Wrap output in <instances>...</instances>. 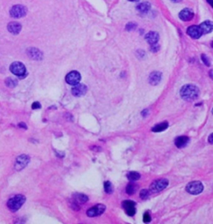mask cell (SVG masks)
Returning <instances> with one entry per match:
<instances>
[{
  "mask_svg": "<svg viewBox=\"0 0 213 224\" xmlns=\"http://www.w3.org/2000/svg\"><path fill=\"white\" fill-rule=\"evenodd\" d=\"M18 126L22 128V129H27V125L25 124H23V123H20V124H18Z\"/></svg>",
  "mask_w": 213,
  "mask_h": 224,
  "instance_id": "33",
  "label": "cell"
},
{
  "mask_svg": "<svg viewBox=\"0 0 213 224\" xmlns=\"http://www.w3.org/2000/svg\"><path fill=\"white\" fill-rule=\"evenodd\" d=\"M146 40L148 41V43L153 45V44H157V43L159 40V35L157 32H149V33L146 35Z\"/></svg>",
  "mask_w": 213,
  "mask_h": 224,
  "instance_id": "17",
  "label": "cell"
},
{
  "mask_svg": "<svg viewBox=\"0 0 213 224\" xmlns=\"http://www.w3.org/2000/svg\"><path fill=\"white\" fill-rule=\"evenodd\" d=\"M211 0H208V2H209V3H210L211 5Z\"/></svg>",
  "mask_w": 213,
  "mask_h": 224,
  "instance_id": "38",
  "label": "cell"
},
{
  "mask_svg": "<svg viewBox=\"0 0 213 224\" xmlns=\"http://www.w3.org/2000/svg\"><path fill=\"white\" fill-rule=\"evenodd\" d=\"M172 2H175V3H179L182 0H172Z\"/></svg>",
  "mask_w": 213,
  "mask_h": 224,
  "instance_id": "36",
  "label": "cell"
},
{
  "mask_svg": "<svg viewBox=\"0 0 213 224\" xmlns=\"http://www.w3.org/2000/svg\"><path fill=\"white\" fill-rule=\"evenodd\" d=\"M169 182L167 179H159L153 182L150 186V191L152 192H158L164 190L168 186Z\"/></svg>",
  "mask_w": 213,
  "mask_h": 224,
  "instance_id": "5",
  "label": "cell"
},
{
  "mask_svg": "<svg viewBox=\"0 0 213 224\" xmlns=\"http://www.w3.org/2000/svg\"><path fill=\"white\" fill-rule=\"evenodd\" d=\"M32 108L33 109H38V108H41V104L38 102H35L32 104Z\"/></svg>",
  "mask_w": 213,
  "mask_h": 224,
  "instance_id": "31",
  "label": "cell"
},
{
  "mask_svg": "<svg viewBox=\"0 0 213 224\" xmlns=\"http://www.w3.org/2000/svg\"><path fill=\"white\" fill-rule=\"evenodd\" d=\"M139 196L143 200H146V199H148L149 197H150V192L147 190V189H143L142 191L140 192V194H139Z\"/></svg>",
  "mask_w": 213,
  "mask_h": 224,
  "instance_id": "27",
  "label": "cell"
},
{
  "mask_svg": "<svg viewBox=\"0 0 213 224\" xmlns=\"http://www.w3.org/2000/svg\"><path fill=\"white\" fill-rule=\"evenodd\" d=\"M65 79L66 82H67L68 84L74 86L80 82L81 75L78 71H72V72H70V73L67 74Z\"/></svg>",
  "mask_w": 213,
  "mask_h": 224,
  "instance_id": "8",
  "label": "cell"
},
{
  "mask_svg": "<svg viewBox=\"0 0 213 224\" xmlns=\"http://www.w3.org/2000/svg\"><path fill=\"white\" fill-rule=\"evenodd\" d=\"M186 190L187 192L192 195H197L200 194L203 191L202 183L199 181H193L186 185Z\"/></svg>",
  "mask_w": 213,
  "mask_h": 224,
  "instance_id": "3",
  "label": "cell"
},
{
  "mask_svg": "<svg viewBox=\"0 0 213 224\" xmlns=\"http://www.w3.org/2000/svg\"><path fill=\"white\" fill-rule=\"evenodd\" d=\"M12 73L15 74L18 77H23L24 74H26V68L24 64L20 62H14L10 65L9 68Z\"/></svg>",
  "mask_w": 213,
  "mask_h": 224,
  "instance_id": "6",
  "label": "cell"
},
{
  "mask_svg": "<svg viewBox=\"0 0 213 224\" xmlns=\"http://www.w3.org/2000/svg\"><path fill=\"white\" fill-rule=\"evenodd\" d=\"M189 143V138L186 136H181L177 138L175 140V145L179 149H182Z\"/></svg>",
  "mask_w": 213,
  "mask_h": 224,
  "instance_id": "19",
  "label": "cell"
},
{
  "mask_svg": "<svg viewBox=\"0 0 213 224\" xmlns=\"http://www.w3.org/2000/svg\"><path fill=\"white\" fill-rule=\"evenodd\" d=\"M201 59H202L203 63H205L206 66H210V60H209V58H208L207 56H206L205 54H202L201 55Z\"/></svg>",
  "mask_w": 213,
  "mask_h": 224,
  "instance_id": "28",
  "label": "cell"
},
{
  "mask_svg": "<svg viewBox=\"0 0 213 224\" xmlns=\"http://www.w3.org/2000/svg\"><path fill=\"white\" fill-rule=\"evenodd\" d=\"M168 123L167 122H164V123H161L159 124H157L156 126H154L152 129V131L155 132V133H160V132H162L164 130L168 128Z\"/></svg>",
  "mask_w": 213,
  "mask_h": 224,
  "instance_id": "21",
  "label": "cell"
},
{
  "mask_svg": "<svg viewBox=\"0 0 213 224\" xmlns=\"http://www.w3.org/2000/svg\"><path fill=\"white\" fill-rule=\"evenodd\" d=\"M5 83H6V85L8 86V88H14V87H16V86H17V84H18L17 81L12 78H7V79L5 80Z\"/></svg>",
  "mask_w": 213,
  "mask_h": 224,
  "instance_id": "26",
  "label": "cell"
},
{
  "mask_svg": "<svg viewBox=\"0 0 213 224\" xmlns=\"http://www.w3.org/2000/svg\"><path fill=\"white\" fill-rule=\"evenodd\" d=\"M148 112H149V111L147 110V109H145V110L143 111V113H142V114H143V117L148 116Z\"/></svg>",
  "mask_w": 213,
  "mask_h": 224,
  "instance_id": "34",
  "label": "cell"
},
{
  "mask_svg": "<svg viewBox=\"0 0 213 224\" xmlns=\"http://www.w3.org/2000/svg\"><path fill=\"white\" fill-rule=\"evenodd\" d=\"M141 175L138 172H131L128 174V178L129 181H137L140 178Z\"/></svg>",
  "mask_w": 213,
  "mask_h": 224,
  "instance_id": "23",
  "label": "cell"
},
{
  "mask_svg": "<svg viewBox=\"0 0 213 224\" xmlns=\"http://www.w3.org/2000/svg\"><path fill=\"white\" fill-rule=\"evenodd\" d=\"M136 203L132 200H126L123 201V207L125 209L126 212L128 216H134L136 213Z\"/></svg>",
  "mask_w": 213,
  "mask_h": 224,
  "instance_id": "10",
  "label": "cell"
},
{
  "mask_svg": "<svg viewBox=\"0 0 213 224\" xmlns=\"http://www.w3.org/2000/svg\"><path fill=\"white\" fill-rule=\"evenodd\" d=\"M72 201L74 202L76 204L80 205V204H83L87 202L88 201V196H86L85 194L83 193H74L73 195V199Z\"/></svg>",
  "mask_w": 213,
  "mask_h": 224,
  "instance_id": "13",
  "label": "cell"
},
{
  "mask_svg": "<svg viewBox=\"0 0 213 224\" xmlns=\"http://www.w3.org/2000/svg\"><path fill=\"white\" fill-rule=\"evenodd\" d=\"M212 134H211L210 137H209V143H210L211 144H213V142H212Z\"/></svg>",
  "mask_w": 213,
  "mask_h": 224,
  "instance_id": "35",
  "label": "cell"
},
{
  "mask_svg": "<svg viewBox=\"0 0 213 224\" xmlns=\"http://www.w3.org/2000/svg\"><path fill=\"white\" fill-rule=\"evenodd\" d=\"M187 34L190 37H191L192 38H199L202 35V33H201V30L199 26H191L187 28Z\"/></svg>",
  "mask_w": 213,
  "mask_h": 224,
  "instance_id": "12",
  "label": "cell"
},
{
  "mask_svg": "<svg viewBox=\"0 0 213 224\" xmlns=\"http://www.w3.org/2000/svg\"><path fill=\"white\" fill-rule=\"evenodd\" d=\"M26 197L22 194H18L13 197L12 198H10L8 201V208L10 209L12 212H16L18 211V209L20 208L21 207L23 206V203L25 202Z\"/></svg>",
  "mask_w": 213,
  "mask_h": 224,
  "instance_id": "2",
  "label": "cell"
},
{
  "mask_svg": "<svg viewBox=\"0 0 213 224\" xmlns=\"http://www.w3.org/2000/svg\"><path fill=\"white\" fill-rule=\"evenodd\" d=\"M136 27V24L135 23H128V25L126 26V28H127V30H133Z\"/></svg>",
  "mask_w": 213,
  "mask_h": 224,
  "instance_id": "30",
  "label": "cell"
},
{
  "mask_svg": "<svg viewBox=\"0 0 213 224\" xmlns=\"http://www.w3.org/2000/svg\"><path fill=\"white\" fill-rule=\"evenodd\" d=\"M131 2H137V1H139V0H129Z\"/></svg>",
  "mask_w": 213,
  "mask_h": 224,
  "instance_id": "37",
  "label": "cell"
},
{
  "mask_svg": "<svg viewBox=\"0 0 213 224\" xmlns=\"http://www.w3.org/2000/svg\"><path fill=\"white\" fill-rule=\"evenodd\" d=\"M201 30V33H211L213 29V24L211 23V21H205L204 23H202L200 26Z\"/></svg>",
  "mask_w": 213,
  "mask_h": 224,
  "instance_id": "20",
  "label": "cell"
},
{
  "mask_svg": "<svg viewBox=\"0 0 213 224\" xmlns=\"http://www.w3.org/2000/svg\"><path fill=\"white\" fill-rule=\"evenodd\" d=\"M28 56H29L31 58L35 59V60H40V59H42V58H43L42 53L35 48H29L28 50Z\"/></svg>",
  "mask_w": 213,
  "mask_h": 224,
  "instance_id": "18",
  "label": "cell"
},
{
  "mask_svg": "<svg viewBox=\"0 0 213 224\" xmlns=\"http://www.w3.org/2000/svg\"><path fill=\"white\" fill-rule=\"evenodd\" d=\"M194 13L189 8H185L179 13V18L183 21H190L191 19H192Z\"/></svg>",
  "mask_w": 213,
  "mask_h": 224,
  "instance_id": "14",
  "label": "cell"
},
{
  "mask_svg": "<svg viewBox=\"0 0 213 224\" xmlns=\"http://www.w3.org/2000/svg\"><path fill=\"white\" fill-rule=\"evenodd\" d=\"M27 11L28 10L25 6L18 4V5L13 6L9 11V13H10L11 17L14 18H19L24 17L27 14Z\"/></svg>",
  "mask_w": 213,
  "mask_h": 224,
  "instance_id": "4",
  "label": "cell"
},
{
  "mask_svg": "<svg viewBox=\"0 0 213 224\" xmlns=\"http://www.w3.org/2000/svg\"><path fill=\"white\" fill-rule=\"evenodd\" d=\"M143 222H144L145 223H147V222H151V216L148 212L144 213V216H143Z\"/></svg>",
  "mask_w": 213,
  "mask_h": 224,
  "instance_id": "29",
  "label": "cell"
},
{
  "mask_svg": "<svg viewBox=\"0 0 213 224\" xmlns=\"http://www.w3.org/2000/svg\"><path fill=\"white\" fill-rule=\"evenodd\" d=\"M200 93L199 88L193 84H186L184 85L180 90L181 97L186 101L195 100Z\"/></svg>",
  "mask_w": 213,
  "mask_h": 224,
  "instance_id": "1",
  "label": "cell"
},
{
  "mask_svg": "<svg viewBox=\"0 0 213 224\" xmlns=\"http://www.w3.org/2000/svg\"><path fill=\"white\" fill-rule=\"evenodd\" d=\"M88 91V88L87 86L84 84H76L74 85L73 88H72V93L73 96L75 97H82L84 96Z\"/></svg>",
  "mask_w": 213,
  "mask_h": 224,
  "instance_id": "11",
  "label": "cell"
},
{
  "mask_svg": "<svg viewBox=\"0 0 213 224\" xmlns=\"http://www.w3.org/2000/svg\"><path fill=\"white\" fill-rule=\"evenodd\" d=\"M136 191H137V186L133 183L128 184L127 187H126V192L128 195H133V193H135Z\"/></svg>",
  "mask_w": 213,
  "mask_h": 224,
  "instance_id": "24",
  "label": "cell"
},
{
  "mask_svg": "<svg viewBox=\"0 0 213 224\" xmlns=\"http://www.w3.org/2000/svg\"><path fill=\"white\" fill-rule=\"evenodd\" d=\"M105 209L106 207L103 204H98V205L91 207L90 209H88L87 211V215L90 217L100 216L105 212Z\"/></svg>",
  "mask_w": 213,
  "mask_h": 224,
  "instance_id": "7",
  "label": "cell"
},
{
  "mask_svg": "<svg viewBox=\"0 0 213 224\" xmlns=\"http://www.w3.org/2000/svg\"><path fill=\"white\" fill-rule=\"evenodd\" d=\"M150 8V3H148V2L141 3L140 4H138V5L137 6V9H138L139 12H141V13H147V12L149 11Z\"/></svg>",
  "mask_w": 213,
  "mask_h": 224,
  "instance_id": "22",
  "label": "cell"
},
{
  "mask_svg": "<svg viewBox=\"0 0 213 224\" xmlns=\"http://www.w3.org/2000/svg\"><path fill=\"white\" fill-rule=\"evenodd\" d=\"M21 29H22V26L20 23H17V22H12L8 24V30L13 34H18L20 33Z\"/></svg>",
  "mask_w": 213,
  "mask_h": 224,
  "instance_id": "15",
  "label": "cell"
},
{
  "mask_svg": "<svg viewBox=\"0 0 213 224\" xmlns=\"http://www.w3.org/2000/svg\"><path fill=\"white\" fill-rule=\"evenodd\" d=\"M104 190L107 193L111 194L113 193V184L111 183L109 181H106L104 183Z\"/></svg>",
  "mask_w": 213,
  "mask_h": 224,
  "instance_id": "25",
  "label": "cell"
},
{
  "mask_svg": "<svg viewBox=\"0 0 213 224\" xmlns=\"http://www.w3.org/2000/svg\"><path fill=\"white\" fill-rule=\"evenodd\" d=\"M162 80V73L159 72H153L149 76V83L152 85H157Z\"/></svg>",
  "mask_w": 213,
  "mask_h": 224,
  "instance_id": "16",
  "label": "cell"
},
{
  "mask_svg": "<svg viewBox=\"0 0 213 224\" xmlns=\"http://www.w3.org/2000/svg\"><path fill=\"white\" fill-rule=\"evenodd\" d=\"M158 50H159V46H156V44H153L151 48V51H152V52H157Z\"/></svg>",
  "mask_w": 213,
  "mask_h": 224,
  "instance_id": "32",
  "label": "cell"
},
{
  "mask_svg": "<svg viewBox=\"0 0 213 224\" xmlns=\"http://www.w3.org/2000/svg\"><path fill=\"white\" fill-rule=\"evenodd\" d=\"M30 161V158L28 155H25V154H22L19 157L17 158L15 162V168L16 170H22L25 168L27 165L28 164Z\"/></svg>",
  "mask_w": 213,
  "mask_h": 224,
  "instance_id": "9",
  "label": "cell"
}]
</instances>
